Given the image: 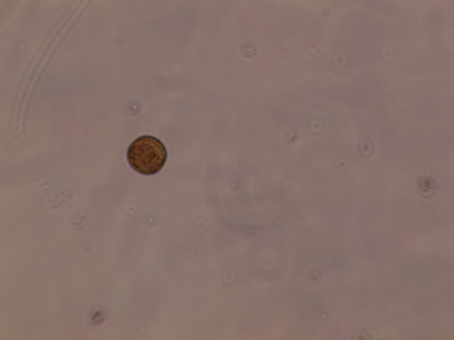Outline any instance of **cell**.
<instances>
[{
    "label": "cell",
    "mask_w": 454,
    "mask_h": 340,
    "mask_svg": "<svg viewBox=\"0 0 454 340\" xmlns=\"http://www.w3.org/2000/svg\"><path fill=\"white\" fill-rule=\"evenodd\" d=\"M127 161L138 174H155L167 163V148L153 136H140L127 150Z\"/></svg>",
    "instance_id": "obj_1"
}]
</instances>
